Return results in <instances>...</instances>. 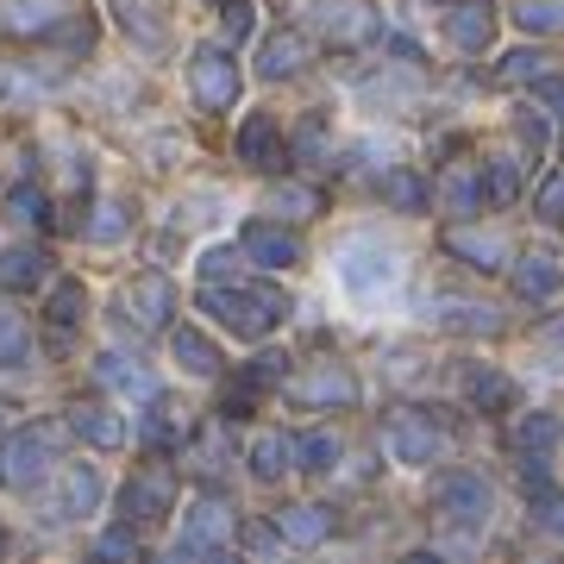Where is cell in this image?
Wrapping results in <instances>:
<instances>
[{
	"instance_id": "23",
	"label": "cell",
	"mask_w": 564,
	"mask_h": 564,
	"mask_svg": "<svg viewBox=\"0 0 564 564\" xmlns=\"http://www.w3.org/2000/svg\"><path fill=\"white\" fill-rule=\"evenodd\" d=\"M545 76H558V57L552 51H508L496 63V82L502 88H514V82H545Z\"/></svg>"
},
{
	"instance_id": "7",
	"label": "cell",
	"mask_w": 564,
	"mask_h": 564,
	"mask_svg": "<svg viewBox=\"0 0 564 564\" xmlns=\"http://www.w3.org/2000/svg\"><path fill=\"white\" fill-rule=\"evenodd\" d=\"M289 395L302 408H351L358 402V383H351V370H339V364H314L307 377L289 383Z\"/></svg>"
},
{
	"instance_id": "3",
	"label": "cell",
	"mask_w": 564,
	"mask_h": 564,
	"mask_svg": "<svg viewBox=\"0 0 564 564\" xmlns=\"http://www.w3.org/2000/svg\"><path fill=\"white\" fill-rule=\"evenodd\" d=\"M339 276L351 295H383V289H395L402 282V263H395V251H389L383 239H345L339 245Z\"/></svg>"
},
{
	"instance_id": "36",
	"label": "cell",
	"mask_w": 564,
	"mask_h": 564,
	"mask_svg": "<svg viewBox=\"0 0 564 564\" xmlns=\"http://www.w3.org/2000/svg\"><path fill=\"white\" fill-rule=\"evenodd\" d=\"M7 214H13L20 226H44V220H51V202H44L39 188L25 182V188H13V195H7Z\"/></svg>"
},
{
	"instance_id": "13",
	"label": "cell",
	"mask_w": 564,
	"mask_h": 564,
	"mask_svg": "<svg viewBox=\"0 0 564 564\" xmlns=\"http://www.w3.org/2000/svg\"><path fill=\"white\" fill-rule=\"evenodd\" d=\"M69 433H82L95 452H120L126 445V421L107 402H76L69 408Z\"/></svg>"
},
{
	"instance_id": "30",
	"label": "cell",
	"mask_w": 564,
	"mask_h": 564,
	"mask_svg": "<svg viewBox=\"0 0 564 564\" xmlns=\"http://www.w3.org/2000/svg\"><path fill=\"white\" fill-rule=\"evenodd\" d=\"M558 414H527L521 426H514V445H521L527 458H545V452H552V445H558Z\"/></svg>"
},
{
	"instance_id": "37",
	"label": "cell",
	"mask_w": 564,
	"mask_h": 564,
	"mask_svg": "<svg viewBox=\"0 0 564 564\" xmlns=\"http://www.w3.org/2000/svg\"><path fill=\"white\" fill-rule=\"evenodd\" d=\"M126 232H132V220H126L120 202L95 207V220H88V239H95V245H113V239H126Z\"/></svg>"
},
{
	"instance_id": "43",
	"label": "cell",
	"mask_w": 564,
	"mask_h": 564,
	"mask_svg": "<svg viewBox=\"0 0 564 564\" xmlns=\"http://www.w3.org/2000/svg\"><path fill=\"white\" fill-rule=\"evenodd\" d=\"M239 545H245V552H276V545H282V527L245 521V527H239Z\"/></svg>"
},
{
	"instance_id": "46",
	"label": "cell",
	"mask_w": 564,
	"mask_h": 564,
	"mask_svg": "<svg viewBox=\"0 0 564 564\" xmlns=\"http://www.w3.org/2000/svg\"><path fill=\"white\" fill-rule=\"evenodd\" d=\"M540 220H552V226L564 220V176H552V182L540 188Z\"/></svg>"
},
{
	"instance_id": "25",
	"label": "cell",
	"mask_w": 564,
	"mask_h": 564,
	"mask_svg": "<svg viewBox=\"0 0 564 564\" xmlns=\"http://www.w3.org/2000/svg\"><path fill=\"white\" fill-rule=\"evenodd\" d=\"M321 25L333 32V39H345V44H358V39H377V13H370V7H351V0H333Z\"/></svg>"
},
{
	"instance_id": "45",
	"label": "cell",
	"mask_w": 564,
	"mask_h": 564,
	"mask_svg": "<svg viewBox=\"0 0 564 564\" xmlns=\"http://www.w3.org/2000/svg\"><path fill=\"white\" fill-rule=\"evenodd\" d=\"M321 151H326V126H321V120H307L302 132H295V158L307 163V158H321Z\"/></svg>"
},
{
	"instance_id": "17",
	"label": "cell",
	"mask_w": 564,
	"mask_h": 564,
	"mask_svg": "<svg viewBox=\"0 0 564 564\" xmlns=\"http://www.w3.org/2000/svg\"><path fill=\"white\" fill-rule=\"evenodd\" d=\"M95 377H101L107 389L132 395V402H158V377H151V370H139L132 358H120V351H101V358H95Z\"/></svg>"
},
{
	"instance_id": "18",
	"label": "cell",
	"mask_w": 564,
	"mask_h": 564,
	"mask_svg": "<svg viewBox=\"0 0 564 564\" xmlns=\"http://www.w3.org/2000/svg\"><path fill=\"white\" fill-rule=\"evenodd\" d=\"M445 251L464 258L470 270H508V239H496V232H470V226H458V232H445Z\"/></svg>"
},
{
	"instance_id": "11",
	"label": "cell",
	"mask_w": 564,
	"mask_h": 564,
	"mask_svg": "<svg viewBox=\"0 0 564 564\" xmlns=\"http://www.w3.org/2000/svg\"><path fill=\"white\" fill-rule=\"evenodd\" d=\"M245 258L263 263V270H289V263H302V239H295L289 226L251 220V226H245Z\"/></svg>"
},
{
	"instance_id": "2",
	"label": "cell",
	"mask_w": 564,
	"mask_h": 564,
	"mask_svg": "<svg viewBox=\"0 0 564 564\" xmlns=\"http://www.w3.org/2000/svg\"><path fill=\"white\" fill-rule=\"evenodd\" d=\"M489 508H496V496H489L484 470H452V477H440V489H433V521H440L452 540H477L489 527Z\"/></svg>"
},
{
	"instance_id": "26",
	"label": "cell",
	"mask_w": 564,
	"mask_h": 564,
	"mask_svg": "<svg viewBox=\"0 0 564 564\" xmlns=\"http://www.w3.org/2000/svg\"><path fill=\"white\" fill-rule=\"evenodd\" d=\"M44 282V251H25V245H13V251H0V289H39Z\"/></svg>"
},
{
	"instance_id": "44",
	"label": "cell",
	"mask_w": 564,
	"mask_h": 564,
	"mask_svg": "<svg viewBox=\"0 0 564 564\" xmlns=\"http://www.w3.org/2000/svg\"><path fill=\"white\" fill-rule=\"evenodd\" d=\"M101 558H139V540H132V527H113V533H101Z\"/></svg>"
},
{
	"instance_id": "4",
	"label": "cell",
	"mask_w": 564,
	"mask_h": 564,
	"mask_svg": "<svg viewBox=\"0 0 564 564\" xmlns=\"http://www.w3.org/2000/svg\"><path fill=\"white\" fill-rule=\"evenodd\" d=\"M57 426H25V433H13V440L0 445V484H13V489H32L57 464Z\"/></svg>"
},
{
	"instance_id": "33",
	"label": "cell",
	"mask_w": 564,
	"mask_h": 564,
	"mask_svg": "<svg viewBox=\"0 0 564 564\" xmlns=\"http://www.w3.org/2000/svg\"><path fill=\"white\" fill-rule=\"evenodd\" d=\"M470 402L484 408V414H502V408H514V383H508L502 370H477L470 377Z\"/></svg>"
},
{
	"instance_id": "47",
	"label": "cell",
	"mask_w": 564,
	"mask_h": 564,
	"mask_svg": "<svg viewBox=\"0 0 564 564\" xmlns=\"http://www.w3.org/2000/svg\"><path fill=\"white\" fill-rule=\"evenodd\" d=\"M232 263H239V251H207V258H202V276H207V282H226V276H232Z\"/></svg>"
},
{
	"instance_id": "35",
	"label": "cell",
	"mask_w": 564,
	"mask_h": 564,
	"mask_svg": "<svg viewBox=\"0 0 564 564\" xmlns=\"http://www.w3.org/2000/svg\"><path fill=\"white\" fill-rule=\"evenodd\" d=\"M44 314H51V326H57V333H63V326H76L82 314H88V295H82V282H57Z\"/></svg>"
},
{
	"instance_id": "31",
	"label": "cell",
	"mask_w": 564,
	"mask_h": 564,
	"mask_svg": "<svg viewBox=\"0 0 564 564\" xmlns=\"http://www.w3.org/2000/svg\"><path fill=\"white\" fill-rule=\"evenodd\" d=\"M339 452H345V445H339V433H326V426H321V433H307V440H295V458H302L295 470H307V477H314V470H333V464H339Z\"/></svg>"
},
{
	"instance_id": "39",
	"label": "cell",
	"mask_w": 564,
	"mask_h": 564,
	"mask_svg": "<svg viewBox=\"0 0 564 564\" xmlns=\"http://www.w3.org/2000/svg\"><path fill=\"white\" fill-rule=\"evenodd\" d=\"M521 195V158L489 163V202H514Z\"/></svg>"
},
{
	"instance_id": "10",
	"label": "cell",
	"mask_w": 564,
	"mask_h": 564,
	"mask_svg": "<svg viewBox=\"0 0 564 564\" xmlns=\"http://www.w3.org/2000/svg\"><path fill=\"white\" fill-rule=\"evenodd\" d=\"M95 508H101V477H95V464H63V489L44 514H51V521H82V514H95Z\"/></svg>"
},
{
	"instance_id": "27",
	"label": "cell",
	"mask_w": 564,
	"mask_h": 564,
	"mask_svg": "<svg viewBox=\"0 0 564 564\" xmlns=\"http://www.w3.org/2000/svg\"><path fill=\"white\" fill-rule=\"evenodd\" d=\"M170 345H176V364L188 370V377H214V370H220V351H214L195 326H176V339Z\"/></svg>"
},
{
	"instance_id": "14",
	"label": "cell",
	"mask_w": 564,
	"mask_h": 564,
	"mask_svg": "<svg viewBox=\"0 0 564 564\" xmlns=\"http://www.w3.org/2000/svg\"><path fill=\"white\" fill-rule=\"evenodd\" d=\"M445 32H452V44H458L464 57L489 51V39H496V13H489V0H464V7H452Z\"/></svg>"
},
{
	"instance_id": "9",
	"label": "cell",
	"mask_w": 564,
	"mask_h": 564,
	"mask_svg": "<svg viewBox=\"0 0 564 564\" xmlns=\"http://www.w3.org/2000/svg\"><path fill=\"white\" fill-rule=\"evenodd\" d=\"M170 502H176V477L170 470H144V477H132L126 484V496H120V508H126V521H163L170 514Z\"/></svg>"
},
{
	"instance_id": "49",
	"label": "cell",
	"mask_w": 564,
	"mask_h": 564,
	"mask_svg": "<svg viewBox=\"0 0 564 564\" xmlns=\"http://www.w3.org/2000/svg\"><path fill=\"white\" fill-rule=\"evenodd\" d=\"M144 440H151V445H170V440H176V426H170V421H151V426H144Z\"/></svg>"
},
{
	"instance_id": "48",
	"label": "cell",
	"mask_w": 564,
	"mask_h": 564,
	"mask_svg": "<svg viewBox=\"0 0 564 564\" xmlns=\"http://www.w3.org/2000/svg\"><path fill=\"white\" fill-rule=\"evenodd\" d=\"M226 32H232V39L251 32V7H245V0H226Z\"/></svg>"
},
{
	"instance_id": "22",
	"label": "cell",
	"mask_w": 564,
	"mask_h": 564,
	"mask_svg": "<svg viewBox=\"0 0 564 564\" xmlns=\"http://www.w3.org/2000/svg\"><path fill=\"white\" fill-rule=\"evenodd\" d=\"M107 7H113V20H120L144 51H158V44L170 39V25L158 20V0H107Z\"/></svg>"
},
{
	"instance_id": "24",
	"label": "cell",
	"mask_w": 564,
	"mask_h": 564,
	"mask_svg": "<svg viewBox=\"0 0 564 564\" xmlns=\"http://www.w3.org/2000/svg\"><path fill=\"white\" fill-rule=\"evenodd\" d=\"M289 458H295V440H289V433L251 440V477H258V484H276L282 470H289Z\"/></svg>"
},
{
	"instance_id": "28",
	"label": "cell",
	"mask_w": 564,
	"mask_h": 564,
	"mask_svg": "<svg viewBox=\"0 0 564 564\" xmlns=\"http://www.w3.org/2000/svg\"><path fill=\"white\" fill-rule=\"evenodd\" d=\"M514 25L540 39H564V0H514Z\"/></svg>"
},
{
	"instance_id": "8",
	"label": "cell",
	"mask_w": 564,
	"mask_h": 564,
	"mask_svg": "<svg viewBox=\"0 0 564 564\" xmlns=\"http://www.w3.org/2000/svg\"><path fill=\"white\" fill-rule=\"evenodd\" d=\"M389 445H395V458L402 464H433L440 458V426L414 414V408H395L389 414Z\"/></svg>"
},
{
	"instance_id": "29",
	"label": "cell",
	"mask_w": 564,
	"mask_h": 564,
	"mask_svg": "<svg viewBox=\"0 0 564 564\" xmlns=\"http://www.w3.org/2000/svg\"><path fill=\"white\" fill-rule=\"evenodd\" d=\"M377 188H383V202H389V207H402V214H421V207L433 202V188H426V182L414 176V170H389V176L377 182Z\"/></svg>"
},
{
	"instance_id": "19",
	"label": "cell",
	"mask_w": 564,
	"mask_h": 564,
	"mask_svg": "<svg viewBox=\"0 0 564 564\" xmlns=\"http://www.w3.org/2000/svg\"><path fill=\"white\" fill-rule=\"evenodd\" d=\"M239 163H251V170H282V139H276V126H270V113H251L239 132Z\"/></svg>"
},
{
	"instance_id": "34",
	"label": "cell",
	"mask_w": 564,
	"mask_h": 564,
	"mask_svg": "<svg viewBox=\"0 0 564 564\" xmlns=\"http://www.w3.org/2000/svg\"><path fill=\"white\" fill-rule=\"evenodd\" d=\"M440 321L445 326H470V333H502V314L484 302H440Z\"/></svg>"
},
{
	"instance_id": "16",
	"label": "cell",
	"mask_w": 564,
	"mask_h": 564,
	"mask_svg": "<svg viewBox=\"0 0 564 564\" xmlns=\"http://www.w3.org/2000/svg\"><path fill=\"white\" fill-rule=\"evenodd\" d=\"M302 63H307V39H302V32H270V39L258 44V76L263 82H289Z\"/></svg>"
},
{
	"instance_id": "42",
	"label": "cell",
	"mask_w": 564,
	"mask_h": 564,
	"mask_svg": "<svg viewBox=\"0 0 564 564\" xmlns=\"http://www.w3.org/2000/svg\"><path fill=\"white\" fill-rule=\"evenodd\" d=\"M270 207H276V214H289V220H302V214H321V195H314V188H276V195H270Z\"/></svg>"
},
{
	"instance_id": "32",
	"label": "cell",
	"mask_w": 564,
	"mask_h": 564,
	"mask_svg": "<svg viewBox=\"0 0 564 564\" xmlns=\"http://www.w3.org/2000/svg\"><path fill=\"white\" fill-rule=\"evenodd\" d=\"M20 364H32V333H25L20 314L0 307V370H20Z\"/></svg>"
},
{
	"instance_id": "40",
	"label": "cell",
	"mask_w": 564,
	"mask_h": 564,
	"mask_svg": "<svg viewBox=\"0 0 564 564\" xmlns=\"http://www.w3.org/2000/svg\"><path fill=\"white\" fill-rule=\"evenodd\" d=\"M289 377V358L282 351H263V358H251V370H245V389H270Z\"/></svg>"
},
{
	"instance_id": "38",
	"label": "cell",
	"mask_w": 564,
	"mask_h": 564,
	"mask_svg": "<svg viewBox=\"0 0 564 564\" xmlns=\"http://www.w3.org/2000/svg\"><path fill=\"white\" fill-rule=\"evenodd\" d=\"M445 207H452V214H477V207H484V188L464 176V170H452V176H445Z\"/></svg>"
},
{
	"instance_id": "6",
	"label": "cell",
	"mask_w": 564,
	"mask_h": 564,
	"mask_svg": "<svg viewBox=\"0 0 564 564\" xmlns=\"http://www.w3.org/2000/svg\"><path fill=\"white\" fill-rule=\"evenodd\" d=\"M226 540H232V508H226V502H202L195 514H188V527H182L176 558H214Z\"/></svg>"
},
{
	"instance_id": "41",
	"label": "cell",
	"mask_w": 564,
	"mask_h": 564,
	"mask_svg": "<svg viewBox=\"0 0 564 564\" xmlns=\"http://www.w3.org/2000/svg\"><path fill=\"white\" fill-rule=\"evenodd\" d=\"M533 521H540L552 540H564V496L558 489H540V496H533Z\"/></svg>"
},
{
	"instance_id": "12",
	"label": "cell",
	"mask_w": 564,
	"mask_h": 564,
	"mask_svg": "<svg viewBox=\"0 0 564 564\" xmlns=\"http://www.w3.org/2000/svg\"><path fill=\"white\" fill-rule=\"evenodd\" d=\"M126 307H132V321L144 326V333H158L170 314H176V289H170V276H158V270H144L132 289H126Z\"/></svg>"
},
{
	"instance_id": "5",
	"label": "cell",
	"mask_w": 564,
	"mask_h": 564,
	"mask_svg": "<svg viewBox=\"0 0 564 564\" xmlns=\"http://www.w3.org/2000/svg\"><path fill=\"white\" fill-rule=\"evenodd\" d=\"M188 88H195V101L207 113H226V107L239 101V63L226 57L220 44H202L195 63H188Z\"/></svg>"
},
{
	"instance_id": "20",
	"label": "cell",
	"mask_w": 564,
	"mask_h": 564,
	"mask_svg": "<svg viewBox=\"0 0 564 564\" xmlns=\"http://www.w3.org/2000/svg\"><path fill=\"white\" fill-rule=\"evenodd\" d=\"M276 527H282V540L289 545H321V540H333V508L295 502V508H282L276 514Z\"/></svg>"
},
{
	"instance_id": "21",
	"label": "cell",
	"mask_w": 564,
	"mask_h": 564,
	"mask_svg": "<svg viewBox=\"0 0 564 564\" xmlns=\"http://www.w3.org/2000/svg\"><path fill=\"white\" fill-rule=\"evenodd\" d=\"M508 270H514V295H527V302H552V295H558V282H564V263H552L545 251L508 263Z\"/></svg>"
},
{
	"instance_id": "50",
	"label": "cell",
	"mask_w": 564,
	"mask_h": 564,
	"mask_svg": "<svg viewBox=\"0 0 564 564\" xmlns=\"http://www.w3.org/2000/svg\"><path fill=\"white\" fill-rule=\"evenodd\" d=\"M540 345H545V351H564V321H552V326H545V333H540Z\"/></svg>"
},
{
	"instance_id": "15",
	"label": "cell",
	"mask_w": 564,
	"mask_h": 564,
	"mask_svg": "<svg viewBox=\"0 0 564 564\" xmlns=\"http://www.w3.org/2000/svg\"><path fill=\"white\" fill-rule=\"evenodd\" d=\"M63 13H69L63 0H13V7L0 13V32H13V39H51Z\"/></svg>"
},
{
	"instance_id": "1",
	"label": "cell",
	"mask_w": 564,
	"mask_h": 564,
	"mask_svg": "<svg viewBox=\"0 0 564 564\" xmlns=\"http://www.w3.org/2000/svg\"><path fill=\"white\" fill-rule=\"evenodd\" d=\"M202 307L226 326V333H239V339H263L276 321H289V295H282V289H270V282H245V289L207 282Z\"/></svg>"
}]
</instances>
